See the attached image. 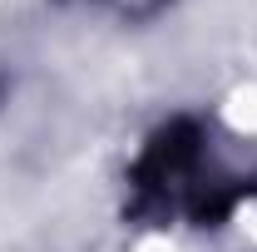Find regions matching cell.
<instances>
[{
  "label": "cell",
  "instance_id": "1",
  "mask_svg": "<svg viewBox=\"0 0 257 252\" xmlns=\"http://www.w3.org/2000/svg\"><path fill=\"white\" fill-rule=\"evenodd\" d=\"M104 5H114L119 15H154L163 0H104Z\"/></svg>",
  "mask_w": 257,
  "mask_h": 252
}]
</instances>
